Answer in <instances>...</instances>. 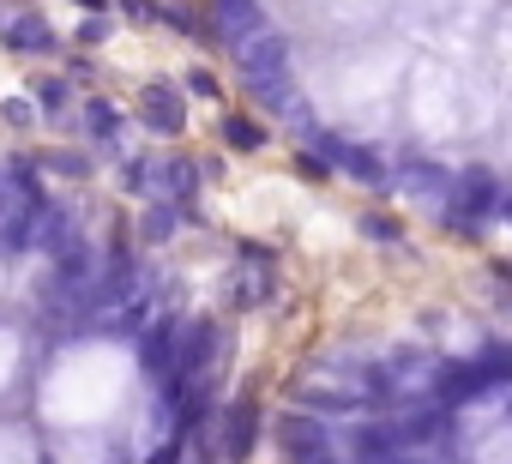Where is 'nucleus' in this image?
Here are the masks:
<instances>
[{
	"label": "nucleus",
	"mask_w": 512,
	"mask_h": 464,
	"mask_svg": "<svg viewBox=\"0 0 512 464\" xmlns=\"http://www.w3.org/2000/svg\"><path fill=\"white\" fill-rule=\"evenodd\" d=\"M500 199H506V187L488 175V169H464V175H452V199H446V229H482L488 217H500Z\"/></svg>",
	"instance_id": "1"
},
{
	"label": "nucleus",
	"mask_w": 512,
	"mask_h": 464,
	"mask_svg": "<svg viewBox=\"0 0 512 464\" xmlns=\"http://www.w3.org/2000/svg\"><path fill=\"white\" fill-rule=\"evenodd\" d=\"M512 380V350H494V356H476V362H452L434 374V398L446 404H464V398H482L488 386Z\"/></svg>",
	"instance_id": "2"
},
{
	"label": "nucleus",
	"mask_w": 512,
	"mask_h": 464,
	"mask_svg": "<svg viewBox=\"0 0 512 464\" xmlns=\"http://www.w3.org/2000/svg\"><path fill=\"white\" fill-rule=\"evenodd\" d=\"M127 187H133V193H163V199L175 193V199H181V193L199 187V163H181V157H175V163H133Z\"/></svg>",
	"instance_id": "3"
},
{
	"label": "nucleus",
	"mask_w": 512,
	"mask_h": 464,
	"mask_svg": "<svg viewBox=\"0 0 512 464\" xmlns=\"http://www.w3.org/2000/svg\"><path fill=\"white\" fill-rule=\"evenodd\" d=\"M103 272V260H97V248L91 242H67L61 254H55V278H49V296H73V290H85L91 278Z\"/></svg>",
	"instance_id": "4"
},
{
	"label": "nucleus",
	"mask_w": 512,
	"mask_h": 464,
	"mask_svg": "<svg viewBox=\"0 0 512 464\" xmlns=\"http://www.w3.org/2000/svg\"><path fill=\"white\" fill-rule=\"evenodd\" d=\"M241 61H247V85L266 97V91L284 85V61H290V49H284L278 37H260V43H247V49H241Z\"/></svg>",
	"instance_id": "5"
},
{
	"label": "nucleus",
	"mask_w": 512,
	"mask_h": 464,
	"mask_svg": "<svg viewBox=\"0 0 512 464\" xmlns=\"http://www.w3.org/2000/svg\"><path fill=\"white\" fill-rule=\"evenodd\" d=\"M253 440H260V404L241 398V404H229V416H223V458H229V464H247Z\"/></svg>",
	"instance_id": "6"
},
{
	"label": "nucleus",
	"mask_w": 512,
	"mask_h": 464,
	"mask_svg": "<svg viewBox=\"0 0 512 464\" xmlns=\"http://www.w3.org/2000/svg\"><path fill=\"white\" fill-rule=\"evenodd\" d=\"M139 115H145V127L163 133V139L187 127V103H181L169 85H145V91H139Z\"/></svg>",
	"instance_id": "7"
},
{
	"label": "nucleus",
	"mask_w": 512,
	"mask_h": 464,
	"mask_svg": "<svg viewBox=\"0 0 512 464\" xmlns=\"http://www.w3.org/2000/svg\"><path fill=\"white\" fill-rule=\"evenodd\" d=\"M398 428H404V446H440L452 434V404L440 398V404H428L416 416H398Z\"/></svg>",
	"instance_id": "8"
},
{
	"label": "nucleus",
	"mask_w": 512,
	"mask_h": 464,
	"mask_svg": "<svg viewBox=\"0 0 512 464\" xmlns=\"http://www.w3.org/2000/svg\"><path fill=\"white\" fill-rule=\"evenodd\" d=\"M37 248V205L19 199L7 217H0V254H31Z\"/></svg>",
	"instance_id": "9"
},
{
	"label": "nucleus",
	"mask_w": 512,
	"mask_h": 464,
	"mask_svg": "<svg viewBox=\"0 0 512 464\" xmlns=\"http://www.w3.org/2000/svg\"><path fill=\"white\" fill-rule=\"evenodd\" d=\"M326 157H332V163H344V175H350V181H380V157H374V151H362V145H350V139H326Z\"/></svg>",
	"instance_id": "10"
},
{
	"label": "nucleus",
	"mask_w": 512,
	"mask_h": 464,
	"mask_svg": "<svg viewBox=\"0 0 512 464\" xmlns=\"http://www.w3.org/2000/svg\"><path fill=\"white\" fill-rule=\"evenodd\" d=\"M296 398H302V404H308L314 416H326V410H332V416H338V410H368V392H332V386H302Z\"/></svg>",
	"instance_id": "11"
},
{
	"label": "nucleus",
	"mask_w": 512,
	"mask_h": 464,
	"mask_svg": "<svg viewBox=\"0 0 512 464\" xmlns=\"http://www.w3.org/2000/svg\"><path fill=\"white\" fill-rule=\"evenodd\" d=\"M217 31H229V37L260 31V7L253 0H217Z\"/></svg>",
	"instance_id": "12"
},
{
	"label": "nucleus",
	"mask_w": 512,
	"mask_h": 464,
	"mask_svg": "<svg viewBox=\"0 0 512 464\" xmlns=\"http://www.w3.org/2000/svg\"><path fill=\"white\" fill-rule=\"evenodd\" d=\"M7 43H13V49H55V37H49V25H43V19H13Z\"/></svg>",
	"instance_id": "13"
},
{
	"label": "nucleus",
	"mask_w": 512,
	"mask_h": 464,
	"mask_svg": "<svg viewBox=\"0 0 512 464\" xmlns=\"http://www.w3.org/2000/svg\"><path fill=\"white\" fill-rule=\"evenodd\" d=\"M85 121H91V133H97V139H121V127H127V115H121L115 103H91V109H85Z\"/></svg>",
	"instance_id": "14"
},
{
	"label": "nucleus",
	"mask_w": 512,
	"mask_h": 464,
	"mask_svg": "<svg viewBox=\"0 0 512 464\" xmlns=\"http://www.w3.org/2000/svg\"><path fill=\"white\" fill-rule=\"evenodd\" d=\"M223 139H229L235 151H253V145H266V133L253 127V121H241V115H229V121H223Z\"/></svg>",
	"instance_id": "15"
},
{
	"label": "nucleus",
	"mask_w": 512,
	"mask_h": 464,
	"mask_svg": "<svg viewBox=\"0 0 512 464\" xmlns=\"http://www.w3.org/2000/svg\"><path fill=\"white\" fill-rule=\"evenodd\" d=\"M145 236H151V242L175 236V205H157V211H151V223H145Z\"/></svg>",
	"instance_id": "16"
},
{
	"label": "nucleus",
	"mask_w": 512,
	"mask_h": 464,
	"mask_svg": "<svg viewBox=\"0 0 512 464\" xmlns=\"http://www.w3.org/2000/svg\"><path fill=\"white\" fill-rule=\"evenodd\" d=\"M362 236H374V242H398V229H392L386 217H362Z\"/></svg>",
	"instance_id": "17"
},
{
	"label": "nucleus",
	"mask_w": 512,
	"mask_h": 464,
	"mask_svg": "<svg viewBox=\"0 0 512 464\" xmlns=\"http://www.w3.org/2000/svg\"><path fill=\"white\" fill-rule=\"evenodd\" d=\"M500 223H512V193H506V199H500Z\"/></svg>",
	"instance_id": "18"
}]
</instances>
